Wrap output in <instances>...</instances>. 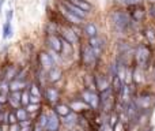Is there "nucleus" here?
<instances>
[{
  "mask_svg": "<svg viewBox=\"0 0 155 131\" xmlns=\"http://www.w3.org/2000/svg\"><path fill=\"white\" fill-rule=\"evenodd\" d=\"M110 22H112V27L116 33L125 34L131 29L135 21L132 19L131 14L127 12L125 10H116L110 14Z\"/></svg>",
  "mask_w": 155,
  "mask_h": 131,
  "instance_id": "1",
  "label": "nucleus"
},
{
  "mask_svg": "<svg viewBox=\"0 0 155 131\" xmlns=\"http://www.w3.org/2000/svg\"><path fill=\"white\" fill-rule=\"evenodd\" d=\"M134 60L136 67L142 70H146L147 66L150 64L151 60V49L148 45H144V44H140L135 48V53H134Z\"/></svg>",
  "mask_w": 155,
  "mask_h": 131,
  "instance_id": "2",
  "label": "nucleus"
},
{
  "mask_svg": "<svg viewBox=\"0 0 155 131\" xmlns=\"http://www.w3.org/2000/svg\"><path fill=\"white\" fill-rule=\"evenodd\" d=\"M80 98L91 108V109H99L101 107V97L99 93H97L95 90H90V89H84L80 94Z\"/></svg>",
  "mask_w": 155,
  "mask_h": 131,
  "instance_id": "3",
  "label": "nucleus"
},
{
  "mask_svg": "<svg viewBox=\"0 0 155 131\" xmlns=\"http://www.w3.org/2000/svg\"><path fill=\"white\" fill-rule=\"evenodd\" d=\"M80 59H82V63L86 67H93V66H95L97 60H98L99 57L95 55V52L93 51V48H91V47L87 44V45H83L82 47Z\"/></svg>",
  "mask_w": 155,
  "mask_h": 131,
  "instance_id": "4",
  "label": "nucleus"
},
{
  "mask_svg": "<svg viewBox=\"0 0 155 131\" xmlns=\"http://www.w3.org/2000/svg\"><path fill=\"white\" fill-rule=\"evenodd\" d=\"M135 102H136V105H137V108H139V111L142 113H144L146 111H148V109H151L153 108V105H154V102H153V96H151L150 93H142V94H139V96L135 98Z\"/></svg>",
  "mask_w": 155,
  "mask_h": 131,
  "instance_id": "5",
  "label": "nucleus"
},
{
  "mask_svg": "<svg viewBox=\"0 0 155 131\" xmlns=\"http://www.w3.org/2000/svg\"><path fill=\"white\" fill-rule=\"evenodd\" d=\"M88 45L93 48V51L95 52L97 56H101L102 52H104V48H105V40L99 36L97 37H93V38H88Z\"/></svg>",
  "mask_w": 155,
  "mask_h": 131,
  "instance_id": "6",
  "label": "nucleus"
},
{
  "mask_svg": "<svg viewBox=\"0 0 155 131\" xmlns=\"http://www.w3.org/2000/svg\"><path fill=\"white\" fill-rule=\"evenodd\" d=\"M63 122L60 120V116L57 115L54 111H52L49 113V119H48V124H46V131H59L61 127Z\"/></svg>",
  "mask_w": 155,
  "mask_h": 131,
  "instance_id": "7",
  "label": "nucleus"
},
{
  "mask_svg": "<svg viewBox=\"0 0 155 131\" xmlns=\"http://www.w3.org/2000/svg\"><path fill=\"white\" fill-rule=\"evenodd\" d=\"M61 4L64 5L65 8H67L70 12H72L74 15H76L78 18H80V19H83L84 21L86 18H87V15H88V12H86V11H83L82 8H79L78 5H75V4H72L71 2H68V0H63L61 2Z\"/></svg>",
  "mask_w": 155,
  "mask_h": 131,
  "instance_id": "8",
  "label": "nucleus"
},
{
  "mask_svg": "<svg viewBox=\"0 0 155 131\" xmlns=\"http://www.w3.org/2000/svg\"><path fill=\"white\" fill-rule=\"evenodd\" d=\"M48 45L54 53H61L63 52V38L57 37L56 34H52L48 37Z\"/></svg>",
  "mask_w": 155,
  "mask_h": 131,
  "instance_id": "9",
  "label": "nucleus"
},
{
  "mask_svg": "<svg viewBox=\"0 0 155 131\" xmlns=\"http://www.w3.org/2000/svg\"><path fill=\"white\" fill-rule=\"evenodd\" d=\"M94 81H95V88H97V90H98L99 93L110 88V79H109V77H106V75H104V74L95 75V77H94Z\"/></svg>",
  "mask_w": 155,
  "mask_h": 131,
  "instance_id": "10",
  "label": "nucleus"
},
{
  "mask_svg": "<svg viewBox=\"0 0 155 131\" xmlns=\"http://www.w3.org/2000/svg\"><path fill=\"white\" fill-rule=\"evenodd\" d=\"M68 105L71 107L72 112H75V113H84V112H87V111L91 109V108L88 107V105L86 104V102L83 101L82 98H75V100H72V101H71Z\"/></svg>",
  "mask_w": 155,
  "mask_h": 131,
  "instance_id": "11",
  "label": "nucleus"
},
{
  "mask_svg": "<svg viewBox=\"0 0 155 131\" xmlns=\"http://www.w3.org/2000/svg\"><path fill=\"white\" fill-rule=\"evenodd\" d=\"M38 57H40L41 67H42L44 70H46V71H49L51 68H53V67L56 66V63H54V60H53V56L46 53V52H41Z\"/></svg>",
  "mask_w": 155,
  "mask_h": 131,
  "instance_id": "12",
  "label": "nucleus"
},
{
  "mask_svg": "<svg viewBox=\"0 0 155 131\" xmlns=\"http://www.w3.org/2000/svg\"><path fill=\"white\" fill-rule=\"evenodd\" d=\"M59 11L61 12V15L64 16L65 19H67V22H71L72 25H80L83 22V19H80V18H78L76 15H74L72 12H70V11L67 10V8L64 7V5L60 3L59 4Z\"/></svg>",
  "mask_w": 155,
  "mask_h": 131,
  "instance_id": "13",
  "label": "nucleus"
},
{
  "mask_svg": "<svg viewBox=\"0 0 155 131\" xmlns=\"http://www.w3.org/2000/svg\"><path fill=\"white\" fill-rule=\"evenodd\" d=\"M61 38H64L65 41H68L71 45H74V44L78 43V36H76L75 30H74L72 27H63L61 29Z\"/></svg>",
  "mask_w": 155,
  "mask_h": 131,
  "instance_id": "14",
  "label": "nucleus"
},
{
  "mask_svg": "<svg viewBox=\"0 0 155 131\" xmlns=\"http://www.w3.org/2000/svg\"><path fill=\"white\" fill-rule=\"evenodd\" d=\"M8 102L14 109H18L22 107V91H11L8 94Z\"/></svg>",
  "mask_w": 155,
  "mask_h": 131,
  "instance_id": "15",
  "label": "nucleus"
},
{
  "mask_svg": "<svg viewBox=\"0 0 155 131\" xmlns=\"http://www.w3.org/2000/svg\"><path fill=\"white\" fill-rule=\"evenodd\" d=\"M44 94H45V98L48 100L51 104H54V105L57 104V101H59V98H60V91L57 90L56 88H46Z\"/></svg>",
  "mask_w": 155,
  "mask_h": 131,
  "instance_id": "16",
  "label": "nucleus"
},
{
  "mask_svg": "<svg viewBox=\"0 0 155 131\" xmlns=\"http://www.w3.org/2000/svg\"><path fill=\"white\" fill-rule=\"evenodd\" d=\"M53 111L60 116V118H65V116H68L71 112H72V109H71L70 105L64 104V102H57V104L54 105Z\"/></svg>",
  "mask_w": 155,
  "mask_h": 131,
  "instance_id": "17",
  "label": "nucleus"
},
{
  "mask_svg": "<svg viewBox=\"0 0 155 131\" xmlns=\"http://www.w3.org/2000/svg\"><path fill=\"white\" fill-rule=\"evenodd\" d=\"M61 77H63V71L56 66L48 71V79H49V82H52V83L59 82V81L61 79Z\"/></svg>",
  "mask_w": 155,
  "mask_h": 131,
  "instance_id": "18",
  "label": "nucleus"
},
{
  "mask_svg": "<svg viewBox=\"0 0 155 131\" xmlns=\"http://www.w3.org/2000/svg\"><path fill=\"white\" fill-rule=\"evenodd\" d=\"M26 89V82L23 79L15 78L10 82V91H23Z\"/></svg>",
  "mask_w": 155,
  "mask_h": 131,
  "instance_id": "19",
  "label": "nucleus"
},
{
  "mask_svg": "<svg viewBox=\"0 0 155 131\" xmlns=\"http://www.w3.org/2000/svg\"><path fill=\"white\" fill-rule=\"evenodd\" d=\"M83 30H84L86 36H87L88 38H93V37H97V36H98V27H97V25L93 23V22H88Z\"/></svg>",
  "mask_w": 155,
  "mask_h": 131,
  "instance_id": "20",
  "label": "nucleus"
},
{
  "mask_svg": "<svg viewBox=\"0 0 155 131\" xmlns=\"http://www.w3.org/2000/svg\"><path fill=\"white\" fill-rule=\"evenodd\" d=\"M63 123H64L65 127H74L75 124L78 123V113L75 112H71L68 116H65V118H63Z\"/></svg>",
  "mask_w": 155,
  "mask_h": 131,
  "instance_id": "21",
  "label": "nucleus"
},
{
  "mask_svg": "<svg viewBox=\"0 0 155 131\" xmlns=\"http://www.w3.org/2000/svg\"><path fill=\"white\" fill-rule=\"evenodd\" d=\"M134 7H135V11L131 12L132 19H134L135 22H140L143 19V16H144V10H143L142 7H139V5H134Z\"/></svg>",
  "mask_w": 155,
  "mask_h": 131,
  "instance_id": "22",
  "label": "nucleus"
},
{
  "mask_svg": "<svg viewBox=\"0 0 155 131\" xmlns=\"http://www.w3.org/2000/svg\"><path fill=\"white\" fill-rule=\"evenodd\" d=\"M16 118H18V122H23L29 119V112H27L26 107H19L18 109H15Z\"/></svg>",
  "mask_w": 155,
  "mask_h": 131,
  "instance_id": "23",
  "label": "nucleus"
},
{
  "mask_svg": "<svg viewBox=\"0 0 155 131\" xmlns=\"http://www.w3.org/2000/svg\"><path fill=\"white\" fill-rule=\"evenodd\" d=\"M48 119H49V115H48V113L42 112V113H40V116H38V119H37V120H35V124L46 130V124H48Z\"/></svg>",
  "mask_w": 155,
  "mask_h": 131,
  "instance_id": "24",
  "label": "nucleus"
},
{
  "mask_svg": "<svg viewBox=\"0 0 155 131\" xmlns=\"http://www.w3.org/2000/svg\"><path fill=\"white\" fill-rule=\"evenodd\" d=\"M63 56H71L72 55V45H71L68 41H65L63 38V52H61Z\"/></svg>",
  "mask_w": 155,
  "mask_h": 131,
  "instance_id": "25",
  "label": "nucleus"
},
{
  "mask_svg": "<svg viewBox=\"0 0 155 131\" xmlns=\"http://www.w3.org/2000/svg\"><path fill=\"white\" fill-rule=\"evenodd\" d=\"M3 37L8 38V37H12V25L10 22H5L4 26H3Z\"/></svg>",
  "mask_w": 155,
  "mask_h": 131,
  "instance_id": "26",
  "label": "nucleus"
},
{
  "mask_svg": "<svg viewBox=\"0 0 155 131\" xmlns=\"http://www.w3.org/2000/svg\"><path fill=\"white\" fill-rule=\"evenodd\" d=\"M144 36H146V38H147L148 44L154 45V44H155V30L151 29V27H148V29H146Z\"/></svg>",
  "mask_w": 155,
  "mask_h": 131,
  "instance_id": "27",
  "label": "nucleus"
},
{
  "mask_svg": "<svg viewBox=\"0 0 155 131\" xmlns=\"http://www.w3.org/2000/svg\"><path fill=\"white\" fill-rule=\"evenodd\" d=\"M29 90H30V94H31V96L42 97V93H41V90H40V86H38V85H37V83H35V82H33L31 85H30Z\"/></svg>",
  "mask_w": 155,
  "mask_h": 131,
  "instance_id": "28",
  "label": "nucleus"
},
{
  "mask_svg": "<svg viewBox=\"0 0 155 131\" xmlns=\"http://www.w3.org/2000/svg\"><path fill=\"white\" fill-rule=\"evenodd\" d=\"M29 104H30V90L25 89L22 91V107H27Z\"/></svg>",
  "mask_w": 155,
  "mask_h": 131,
  "instance_id": "29",
  "label": "nucleus"
},
{
  "mask_svg": "<svg viewBox=\"0 0 155 131\" xmlns=\"http://www.w3.org/2000/svg\"><path fill=\"white\" fill-rule=\"evenodd\" d=\"M118 4L123 5H129V7H134V5H139L142 3V0H116Z\"/></svg>",
  "mask_w": 155,
  "mask_h": 131,
  "instance_id": "30",
  "label": "nucleus"
},
{
  "mask_svg": "<svg viewBox=\"0 0 155 131\" xmlns=\"http://www.w3.org/2000/svg\"><path fill=\"white\" fill-rule=\"evenodd\" d=\"M38 108H40V104H31V102H30V104L26 107V109L29 113H34L38 111Z\"/></svg>",
  "mask_w": 155,
  "mask_h": 131,
  "instance_id": "31",
  "label": "nucleus"
},
{
  "mask_svg": "<svg viewBox=\"0 0 155 131\" xmlns=\"http://www.w3.org/2000/svg\"><path fill=\"white\" fill-rule=\"evenodd\" d=\"M98 131H113V127L109 124V122H105V123H102L99 126Z\"/></svg>",
  "mask_w": 155,
  "mask_h": 131,
  "instance_id": "32",
  "label": "nucleus"
},
{
  "mask_svg": "<svg viewBox=\"0 0 155 131\" xmlns=\"http://www.w3.org/2000/svg\"><path fill=\"white\" fill-rule=\"evenodd\" d=\"M113 131H125V124H124L121 120H118V123L113 127Z\"/></svg>",
  "mask_w": 155,
  "mask_h": 131,
  "instance_id": "33",
  "label": "nucleus"
},
{
  "mask_svg": "<svg viewBox=\"0 0 155 131\" xmlns=\"http://www.w3.org/2000/svg\"><path fill=\"white\" fill-rule=\"evenodd\" d=\"M7 131H21V124L15 123V124H8Z\"/></svg>",
  "mask_w": 155,
  "mask_h": 131,
  "instance_id": "34",
  "label": "nucleus"
},
{
  "mask_svg": "<svg viewBox=\"0 0 155 131\" xmlns=\"http://www.w3.org/2000/svg\"><path fill=\"white\" fill-rule=\"evenodd\" d=\"M30 102H31V104H41V97L31 96V94H30Z\"/></svg>",
  "mask_w": 155,
  "mask_h": 131,
  "instance_id": "35",
  "label": "nucleus"
},
{
  "mask_svg": "<svg viewBox=\"0 0 155 131\" xmlns=\"http://www.w3.org/2000/svg\"><path fill=\"white\" fill-rule=\"evenodd\" d=\"M12 15H14V11L10 8V10L7 11V15H5V22H10L11 23V21H12Z\"/></svg>",
  "mask_w": 155,
  "mask_h": 131,
  "instance_id": "36",
  "label": "nucleus"
},
{
  "mask_svg": "<svg viewBox=\"0 0 155 131\" xmlns=\"http://www.w3.org/2000/svg\"><path fill=\"white\" fill-rule=\"evenodd\" d=\"M19 124H21V127H31L33 123L27 119V120H23V122H19Z\"/></svg>",
  "mask_w": 155,
  "mask_h": 131,
  "instance_id": "37",
  "label": "nucleus"
},
{
  "mask_svg": "<svg viewBox=\"0 0 155 131\" xmlns=\"http://www.w3.org/2000/svg\"><path fill=\"white\" fill-rule=\"evenodd\" d=\"M148 14H150V16L155 21V4H151L150 7V11H148Z\"/></svg>",
  "mask_w": 155,
  "mask_h": 131,
  "instance_id": "38",
  "label": "nucleus"
},
{
  "mask_svg": "<svg viewBox=\"0 0 155 131\" xmlns=\"http://www.w3.org/2000/svg\"><path fill=\"white\" fill-rule=\"evenodd\" d=\"M33 131H45V129H42V127H40V126L35 124V126L33 127Z\"/></svg>",
  "mask_w": 155,
  "mask_h": 131,
  "instance_id": "39",
  "label": "nucleus"
},
{
  "mask_svg": "<svg viewBox=\"0 0 155 131\" xmlns=\"http://www.w3.org/2000/svg\"><path fill=\"white\" fill-rule=\"evenodd\" d=\"M7 129L8 127H5V124H3V126L0 124V131H7Z\"/></svg>",
  "mask_w": 155,
  "mask_h": 131,
  "instance_id": "40",
  "label": "nucleus"
},
{
  "mask_svg": "<svg viewBox=\"0 0 155 131\" xmlns=\"http://www.w3.org/2000/svg\"><path fill=\"white\" fill-rule=\"evenodd\" d=\"M5 0H0V12H2V8H3V4H4Z\"/></svg>",
  "mask_w": 155,
  "mask_h": 131,
  "instance_id": "41",
  "label": "nucleus"
},
{
  "mask_svg": "<svg viewBox=\"0 0 155 131\" xmlns=\"http://www.w3.org/2000/svg\"><path fill=\"white\" fill-rule=\"evenodd\" d=\"M148 2H150L151 4H155V0H148Z\"/></svg>",
  "mask_w": 155,
  "mask_h": 131,
  "instance_id": "42",
  "label": "nucleus"
},
{
  "mask_svg": "<svg viewBox=\"0 0 155 131\" xmlns=\"http://www.w3.org/2000/svg\"><path fill=\"white\" fill-rule=\"evenodd\" d=\"M154 81H155V72H154Z\"/></svg>",
  "mask_w": 155,
  "mask_h": 131,
  "instance_id": "43",
  "label": "nucleus"
},
{
  "mask_svg": "<svg viewBox=\"0 0 155 131\" xmlns=\"http://www.w3.org/2000/svg\"><path fill=\"white\" fill-rule=\"evenodd\" d=\"M45 131H46V130H45Z\"/></svg>",
  "mask_w": 155,
  "mask_h": 131,
  "instance_id": "44",
  "label": "nucleus"
}]
</instances>
